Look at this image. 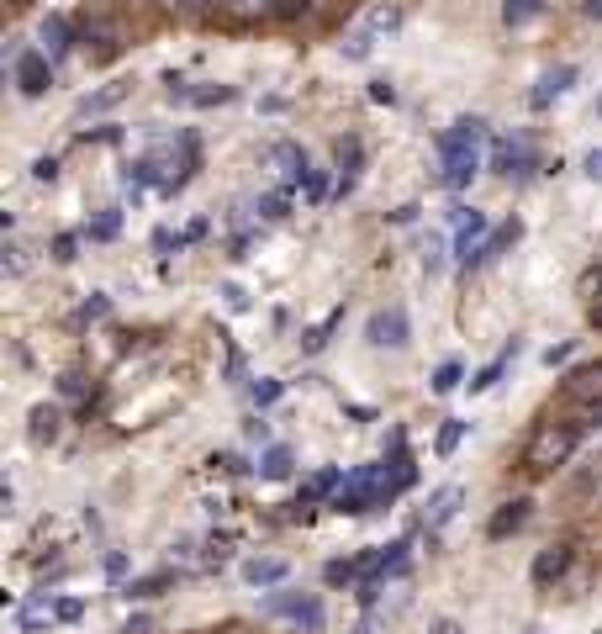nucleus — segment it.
I'll use <instances>...</instances> for the list:
<instances>
[{
	"instance_id": "obj_43",
	"label": "nucleus",
	"mask_w": 602,
	"mask_h": 634,
	"mask_svg": "<svg viewBox=\"0 0 602 634\" xmlns=\"http://www.w3.org/2000/svg\"><path fill=\"white\" fill-rule=\"evenodd\" d=\"M228 550H233V539H228V534L212 539V545H206V566H222V561H228Z\"/></svg>"
},
{
	"instance_id": "obj_5",
	"label": "nucleus",
	"mask_w": 602,
	"mask_h": 634,
	"mask_svg": "<svg viewBox=\"0 0 602 634\" xmlns=\"http://www.w3.org/2000/svg\"><path fill=\"white\" fill-rule=\"evenodd\" d=\"M365 339H370L375 349H402V344L412 339V328H407V307H381V312H370Z\"/></svg>"
},
{
	"instance_id": "obj_47",
	"label": "nucleus",
	"mask_w": 602,
	"mask_h": 634,
	"mask_svg": "<svg viewBox=\"0 0 602 634\" xmlns=\"http://www.w3.org/2000/svg\"><path fill=\"white\" fill-rule=\"evenodd\" d=\"M587 175L602 180V148H592V154H587Z\"/></svg>"
},
{
	"instance_id": "obj_25",
	"label": "nucleus",
	"mask_w": 602,
	"mask_h": 634,
	"mask_svg": "<svg viewBox=\"0 0 602 634\" xmlns=\"http://www.w3.org/2000/svg\"><path fill=\"white\" fill-rule=\"evenodd\" d=\"M259 476H265V481H286L291 476V450H286V444H270L265 460H259Z\"/></svg>"
},
{
	"instance_id": "obj_19",
	"label": "nucleus",
	"mask_w": 602,
	"mask_h": 634,
	"mask_svg": "<svg viewBox=\"0 0 602 634\" xmlns=\"http://www.w3.org/2000/svg\"><path fill=\"white\" fill-rule=\"evenodd\" d=\"M59 428H64V413L53 402H37L32 407V439L37 444H53V439H59Z\"/></svg>"
},
{
	"instance_id": "obj_22",
	"label": "nucleus",
	"mask_w": 602,
	"mask_h": 634,
	"mask_svg": "<svg viewBox=\"0 0 602 634\" xmlns=\"http://www.w3.org/2000/svg\"><path fill=\"white\" fill-rule=\"evenodd\" d=\"M513 354H518V339H513V344H507V349H502V354H497V360H492V365H486V370H476V376H470V391H492V386L502 381V370H507V365H513Z\"/></svg>"
},
{
	"instance_id": "obj_10",
	"label": "nucleus",
	"mask_w": 602,
	"mask_h": 634,
	"mask_svg": "<svg viewBox=\"0 0 602 634\" xmlns=\"http://www.w3.org/2000/svg\"><path fill=\"white\" fill-rule=\"evenodd\" d=\"M164 85H169V101H185V106H228L238 96L233 85H185L175 74H164Z\"/></svg>"
},
{
	"instance_id": "obj_36",
	"label": "nucleus",
	"mask_w": 602,
	"mask_h": 634,
	"mask_svg": "<svg viewBox=\"0 0 602 634\" xmlns=\"http://www.w3.org/2000/svg\"><path fill=\"white\" fill-rule=\"evenodd\" d=\"M259 212H265L270 222H280V217L291 212V207H286V191H270V196H259Z\"/></svg>"
},
{
	"instance_id": "obj_15",
	"label": "nucleus",
	"mask_w": 602,
	"mask_h": 634,
	"mask_svg": "<svg viewBox=\"0 0 602 634\" xmlns=\"http://www.w3.org/2000/svg\"><path fill=\"white\" fill-rule=\"evenodd\" d=\"M460 502H465V492H460V487H439L434 497H428V508H423V524H428V529H444L449 518L460 513Z\"/></svg>"
},
{
	"instance_id": "obj_41",
	"label": "nucleus",
	"mask_w": 602,
	"mask_h": 634,
	"mask_svg": "<svg viewBox=\"0 0 602 634\" xmlns=\"http://www.w3.org/2000/svg\"><path fill=\"white\" fill-rule=\"evenodd\" d=\"M307 201H312V207H317V201H328V175L323 170L307 175Z\"/></svg>"
},
{
	"instance_id": "obj_18",
	"label": "nucleus",
	"mask_w": 602,
	"mask_h": 634,
	"mask_svg": "<svg viewBox=\"0 0 602 634\" xmlns=\"http://www.w3.org/2000/svg\"><path fill=\"white\" fill-rule=\"evenodd\" d=\"M16 624L32 634V629H43V624H64V613H59V603H48V592H37V598L22 608V619H16Z\"/></svg>"
},
{
	"instance_id": "obj_34",
	"label": "nucleus",
	"mask_w": 602,
	"mask_h": 634,
	"mask_svg": "<svg viewBox=\"0 0 602 634\" xmlns=\"http://www.w3.org/2000/svg\"><path fill=\"white\" fill-rule=\"evenodd\" d=\"M106 312H111V302H106V296H90V302H85L80 312H74V323H80V328H85V323H101Z\"/></svg>"
},
{
	"instance_id": "obj_6",
	"label": "nucleus",
	"mask_w": 602,
	"mask_h": 634,
	"mask_svg": "<svg viewBox=\"0 0 602 634\" xmlns=\"http://www.w3.org/2000/svg\"><path fill=\"white\" fill-rule=\"evenodd\" d=\"M53 85V59L43 48H22L16 53V90L22 96H43V90Z\"/></svg>"
},
{
	"instance_id": "obj_30",
	"label": "nucleus",
	"mask_w": 602,
	"mask_h": 634,
	"mask_svg": "<svg viewBox=\"0 0 602 634\" xmlns=\"http://www.w3.org/2000/svg\"><path fill=\"white\" fill-rule=\"evenodd\" d=\"M323 582H328V587L360 582V561H328V566H323Z\"/></svg>"
},
{
	"instance_id": "obj_11",
	"label": "nucleus",
	"mask_w": 602,
	"mask_h": 634,
	"mask_svg": "<svg viewBox=\"0 0 602 634\" xmlns=\"http://www.w3.org/2000/svg\"><path fill=\"white\" fill-rule=\"evenodd\" d=\"M333 159H338V185H333V196L344 201L349 191H354V180H360V159H365V148H360V138H338V148H333Z\"/></svg>"
},
{
	"instance_id": "obj_45",
	"label": "nucleus",
	"mask_w": 602,
	"mask_h": 634,
	"mask_svg": "<svg viewBox=\"0 0 602 634\" xmlns=\"http://www.w3.org/2000/svg\"><path fill=\"white\" fill-rule=\"evenodd\" d=\"M370 101H381V106H391V101H397V90H391V80H370Z\"/></svg>"
},
{
	"instance_id": "obj_48",
	"label": "nucleus",
	"mask_w": 602,
	"mask_h": 634,
	"mask_svg": "<svg viewBox=\"0 0 602 634\" xmlns=\"http://www.w3.org/2000/svg\"><path fill=\"white\" fill-rule=\"evenodd\" d=\"M127 571V555H106V576H122Z\"/></svg>"
},
{
	"instance_id": "obj_23",
	"label": "nucleus",
	"mask_w": 602,
	"mask_h": 634,
	"mask_svg": "<svg viewBox=\"0 0 602 634\" xmlns=\"http://www.w3.org/2000/svg\"><path fill=\"white\" fill-rule=\"evenodd\" d=\"M518 238H523V222H518V217H507L502 228H497V233H492V238H486V244H481V259H492V254H502V249H513ZM481 259H476V265H481Z\"/></svg>"
},
{
	"instance_id": "obj_3",
	"label": "nucleus",
	"mask_w": 602,
	"mask_h": 634,
	"mask_svg": "<svg viewBox=\"0 0 602 634\" xmlns=\"http://www.w3.org/2000/svg\"><path fill=\"white\" fill-rule=\"evenodd\" d=\"M265 613H275V619H291V624H301V629H323V603L317 598H307V592H270L265 598Z\"/></svg>"
},
{
	"instance_id": "obj_50",
	"label": "nucleus",
	"mask_w": 602,
	"mask_h": 634,
	"mask_svg": "<svg viewBox=\"0 0 602 634\" xmlns=\"http://www.w3.org/2000/svg\"><path fill=\"white\" fill-rule=\"evenodd\" d=\"M434 634H460V624H449V619H444V624H434Z\"/></svg>"
},
{
	"instance_id": "obj_27",
	"label": "nucleus",
	"mask_w": 602,
	"mask_h": 634,
	"mask_svg": "<svg viewBox=\"0 0 602 634\" xmlns=\"http://www.w3.org/2000/svg\"><path fill=\"white\" fill-rule=\"evenodd\" d=\"M117 233H122V212H101L85 222V238H96V244H111Z\"/></svg>"
},
{
	"instance_id": "obj_29",
	"label": "nucleus",
	"mask_w": 602,
	"mask_h": 634,
	"mask_svg": "<svg viewBox=\"0 0 602 634\" xmlns=\"http://www.w3.org/2000/svg\"><path fill=\"white\" fill-rule=\"evenodd\" d=\"M175 582V571H159V576H138V582H127V598H154Z\"/></svg>"
},
{
	"instance_id": "obj_14",
	"label": "nucleus",
	"mask_w": 602,
	"mask_h": 634,
	"mask_svg": "<svg viewBox=\"0 0 602 634\" xmlns=\"http://www.w3.org/2000/svg\"><path fill=\"white\" fill-rule=\"evenodd\" d=\"M476 170H481V154H449L444 170H439V185L444 191H465V185L476 180Z\"/></svg>"
},
{
	"instance_id": "obj_4",
	"label": "nucleus",
	"mask_w": 602,
	"mask_h": 634,
	"mask_svg": "<svg viewBox=\"0 0 602 634\" xmlns=\"http://www.w3.org/2000/svg\"><path fill=\"white\" fill-rule=\"evenodd\" d=\"M333 508L349 513V518H360V513L375 508V465H360V471L344 476V487L333 492Z\"/></svg>"
},
{
	"instance_id": "obj_49",
	"label": "nucleus",
	"mask_w": 602,
	"mask_h": 634,
	"mask_svg": "<svg viewBox=\"0 0 602 634\" xmlns=\"http://www.w3.org/2000/svg\"><path fill=\"white\" fill-rule=\"evenodd\" d=\"M169 6H175V11H206L212 0H169Z\"/></svg>"
},
{
	"instance_id": "obj_46",
	"label": "nucleus",
	"mask_w": 602,
	"mask_h": 634,
	"mask_svg": "<svg viewBox=\"0 0 602 634\" xmlns=\"http://www.w3.org/2000/svg\"><path fill=\"white\" fill-rule=\"evenodd\" d=\"M222 296H228V307H233V312H243V307H249V296H243L238 286H228V291H222Z\"/></svg>"
},
{
	"instance_id": "obj_52",
	"label": "nucleus",
	"mask_w": 602,
	"mask_h": 634,
	"mask_svg": "<svg viewBox=\"0 0 602 634\" xmlns=\"http://www.w3.org/2000/svg\"><path fill=\"white\" fill-rule=\"evenodd\" d=\"M592 328H597V333H602V302H597V307H592Z\"/></svg>"
},
{
	"instance_id": "obj_37",
	"label": "nucleus",
	"mask_w": 602,
	"mask_h": 634,
	"mask_svg": "<svg viewBox=\"0 0 602 634\" xmlns=\"http://www.w3.org/2000/svg\"><path fill=\"white\" fill-rule=\"evenodd\" d=\"M280 391H286V386L265 376V381H254V402H259V407H270V402H280Z\"/></svg>"
},
{
	"instance_id": "obj_53",
	"label": "nucleus",
	"mask_w": 602,
	"mask_h": 634,
	"mask_svg": "<svg viewBox=\"0 0 602 634\" xmlns=\"http://www.w3.org/2000/svg\"><path fill=\"white\" fill-rule=\"evenodd\" d=\"M592 423H597V428H602V407H592Z\"/></svg>"
},
{
	"instance_id": "obj_8",
	"label": "nucleus",
	"mask_w": 602,
	"mask_h": 634,
	"mask_svg": "<svg viewBox=\"0 0 602 634\" xmlns=\"http://www.w3.org/2000/svg\"><path fill=\"white\" fill-rule=\"evenodd\" d=\"M560 391H566V402H581V407H602V360H587L576 365L566 381H560Z\"/></svg>"
},
{
	"instance_id": "obj_13",
	"label": "nucleus",
	"mask_w": 602,
	"mask_h": 634,
	"mask_svg": "<svg viewBox=\"0 0 602 634\" xmlns=\"http://www.w3.org/2000/svg\"><path fill=\"white\" fill-rule=\"evenodd\" d=\"M529 508H534L529 497H513V502H502V508L492 513V524H486V539H507V534H518L523 524H529Z\"/></svg>"
},
{
	"instance_id": "obj_21",
	"label": "nucleus",
	"mask_w": 602,
	"mask_h": 634,
	"mask_svg": "<svg viewBox=\"0 0 602 634\" xmlns=\"http://www.w3.org/2000/svg\"><path fill=\"white\" fill-rule=\"evenodd\" d=\"M43 43H48V59L59 64L64 53L74 48V27L64 22V16H48V22H43Z\"/></svg>"
},
{
	"instance_id": "obj_35",
	"label": "nucleus",
	"mask_w": 602,
	"mask_h": 634,
	"mask_svg": "<svg viewBox=\"0 0 602 634\" xmlns=\"http://www.w3.org/2000/svg\"><path fill=\"white\" fill-rule=\"evenodd\" d=\"M455 386H460V360H444V365H439V376H434V391L444 397V391H455Z\"/></svg>"
},
{
	"instance_id": "obj_17",
	"label": "nucleus",
	"mask_w": 602,
	"mask_h": 634,
	"mask_svg": "<svg viewBox=\"0 0 602 634\" xmlns=\"http://www.w3.org/2000/svg\"><path fill=\"white\" fill-rule=\"evenodd\" d=\"M338 487H344V476H338V471H333V465H328V471H317V476H307V487H301V497H296V508H301V513H307V508H312V502H323V497H333Z\"/></svg>"
},
{
	"instance_id": "obj_44",
	"label": "nucleus",
	"mask_w": 602,
	"mask_h": 634,
	"mask_svg": "<svg viewBox=\"0 0 602 634\" xmlns=\"http://www.w3.org/2000/svg\"><path fill=\"white\" fill-rule=\"evenodd\" d=\"M32 175L43 180V185H53V180H59V159H37V164H32Z\"/></svg>"
},
{
	"instance_id": "obj_7",
	"label": "nucleus",
	"mask_w": 602,
	"mask_h": 634,
	"mask_svg": "<svg viewBox=\"0 0 602 634\" xmlns=\"http://www.w3.org/2000/svg\"><path fill=\"white\" fill-rule=\"evenodd\" d=\"M571 561H576V545H571V539H555V545H544L539 555H534V587H555L560 582V576H566L571 571Z\"/></svg>"
},
{
	"instance_id": "obj_31",
	"label": "nucleus",
	"mask_w": 602,
	"mask_h": 634,
	"mask_svg": "<svg viewBox=\"0 0 602 634\" xmlns=\"http://www.w3.org/2000/svg\"><path fill=\"white\" fill-rule=\"evenodd\" d=\"M465 428H470L465 418H449V423L439 428V455H455V450H460V439H465Z\"/></svg>"
},
{
	"instance_id": "obj_9",
	"label": "nucleus",
	"mask_w": 602,
	"mask_h": 634,
	"mask_svg": "<svg viewBox=\"0 0 602 634\" xmlns=\"http://www.w3.org/2000/svg\"><path fill=\"white\" fill-rule=\"evenodd\" d=\"M481 138H486V122H481V117H460V122H449L444 133H439V159H449V154H476Z\"/></svg>"
},
{
	"instance_id": "obj_26",
	"label": "nucleus",
	"mask_w": 602,
	"mask_h": 634,
	"mask_svg": "<svg viewBox=\"0 0 602 634\" xmlns=\"http://www.w3.org/2000/svg\"><path fill=\"white\" fill-rule=\"evenodd\" d=\"M539 11H544V0H502V22L507 27H529Z\"/></svg>"
},
{
	"instance_id": "obj_1",
	"label": "nucleus",
	"mask_w": 602,
	"mask_h": 634,
	"mask_svg": "<svg viewBox=\"0 0 602 634\" xmlns=\"http://www.w3.org/2000/svg\"><path fill=\"white\" fill-rule=\"evenodd\" d=\"M576 444H581V423H571V418H539L529 444H523V471H529V476L560 471V465L576 455Z\"/></svg>"
},
{
	"instance_id": "obj_24",
	"label": "nucleus",
	"mask_w": 602,
	"mask_h": 634,
	"mask_svg": "<svg viewBox=\"0 0 602 634\" xmlns=\"http://www.w3.org/2000/svg\"><path fill=\"white\" fill-rule=\"evenodd\" d=\"M127 96V85H106V90H96V96H85L80 106H74V117H96V111H111Z\"/></svg>"
},
{
	"instance_id": "obj_54",
	"label": "nucleus",
	"mask_w": 602,
	"mask_h": 634,
	"mask_svg": "<svg viewBox=\"0 0 602 634\" xmlns=\"http://www.w3.org/2000/svg\"><path fill=\"white\" fill-rule=\"evenodd\" d=\"M11 6H27V0H11Z\"/></svg>"
},
{
	"instance_id": "obj_2",
	"label": "nucleus",
	"mask_w": 602,
	"mask_h": 634,
	"mask_svg": "<svg viewBox=\"0 0 602 634\" xmlns=\"http://www.w3.org/2000/svg\"><path fill=\"white\" fill-rule=\"evenodd\" d=\"M492 170H497L502 180H529V175L539 170L534 138H529V133H507V138H497V148H492Z\"/></svg>"
},
{
	"instance_id": "obj_39",
	"label": "nucleus",
	"mask_w": 602,
	"mask_h": 634,
	"mask_svg": "<svg viewBox=\"0 0 602 634\" xmlns=\"http://www.w3.org/2000/svg\"><path fill=\"white\" fill-rule=\"evenodd\" d=\"M74 249H80V238H74V233H59V238H53V259H59V265H69Z\"/></svg>"
},
{
	"instance_id": "obj_20",
	"label": "nucleus",
	"mask_w": 602,
	"mask_h": 634,
	"mask_svg": "<svg viewBox=\"0 0 602 634\" xmlns=\"http://www.w3.org/2000/svg\"><path fill=\"white\" fill-rule=\"evenodd\" d=\"M338 328H344V307H333V312H328L317 328H307V333H301V349H307V354H323V349H328V339H333Z\"/></svg>"
},
{
	"instance_id": "obj_38",
	"label": "nucleus",
	"mask_w": 602,
	"mask_h": 634,
	"mask_svg": "<svg viewBox=\"0 0 602 634\" xmlns=\"http://www.w3.org/2000/svg\"><path fill=\"white\" fill-rule=\"evenodd\" d=\"M228 11H238V16H259V11H275V0H228Z\"/></svg>"
},
{
	"instance_id": "obj_28",
	"label": "nucleus",
	"mask_w": 602,
	"mask_h": 634,
	"mask_svg": "<svg viewBox=\"0 0 602 634\" xmlns=\"http://www.w3.org/2000/svg\"><path fill=\"white\" fill-rule=\"evenodd\" d=\"M397 27H402V11H397V6H375V11L365 16V32H370V37L397 32Z\"/></svg>"
},
{
	"instance_id": "obj_51",
	"label": "nucleus",
	"mask_w": 602,
	"mask_h": 634,
	"mask_svg": "<svg viewBox=\"0 0 602 634\" xmlns=\"http://www.w3.org/2000/svg\"><path fill=\"white\" fill-rule=\"evenodd\" d=\"M587 16H597V22H602V0H587Z\"/></svg>"
},
{
	"instance_id": "obj_42",
	"label": "nucleus",
	"mask_w": 602,
	"mask_h": 634,
	"mask_svg": "<svg viewBox=\"0 0 602 634\" xmlns=\"http://www.w3.org/2000/svg\"><path fill=\"white\" fill-rule=\"evenodd\" d=\"M571 349H576V339H560V344H550V349H544V365H566V360H571Z\"/></svg>"
},
{
	"instance_id": "obj_40",
	"label": "nucleus",
	"mask_w": 602,
	"mask_h": 634,
	"mask_svg": "<svg viewBox=\"0 0 602 634\" xmlns=\"http://www.w3.org/2000/svg\"><path fill=\"white\" fill-rule=\"evenodd\" d=\"M307 6H312V0H275V11H270V16H280V22H296V16L307 11Z\"/></svg>"
},
{
	"instance_id": "obj_12",
	"label": "nucleus",
	"mask_w": 602,
	"mask_h": 634,
	"mask_svg": "<svg viewBox=\"0 0 602 634\" xmlns=\"http://www.w3.org/2000/svg\"><path fill=\"white\" fill-rule=\"evenodd\" d=\"M576 85V64H555V69H544L539 74V85H534V96H529V106H550L555 96H566V90Z\"/></svg>"
},
{
	"instance_id": "obj_16",
	"label": "nucleus",
	"mask_w": 602,
	"mask_h": 634,
	"mask_svg": "<svg viewBox=\"0 0 602 634\" xmlns=\"http://www.w3.org/2000/svg\"><path fill=\"white\" fill-rule=\"evenodd\" d=\"M243 582L249 587H280L286 582V561H275V555H254V561H243Z\"/></svg>"
},
{
	"instance_id": "obj_32",
	"label": "nucleus",
	"mask_w": 602,
	"mask_h": 634,
	"mask_svg": "<svg viewBox=\"0 0 602 634\" xmlns=\"http://www.w3.org/2000/svg\"><path fill=\"white\" fill-rule=\"evenodd\" d=\"M576 296H587L592 307L602 302V265H592L587 275H581V281H576Z\"/></svg>"
},
{
	"instance_id": "obj_33",
	"label": "nucleus",
	"mask_w": 602,
	"mask_h": 634,
	"mask_svg": "<svg viewBox=\"0 0 602 634\" xmlns=\"http://www.w3.org/2000/svg\"><path fill=\"white\" fill-rule=\"evenodd\" d=\"M59 391H64V397H80L85 407H90V397H96V391H90V381L80 376V370H69V376L59 381Z\"/></svg>"
}]
</instances>
